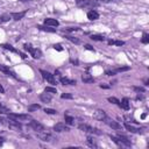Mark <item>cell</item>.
Wrapping results in <instances>:
<instances>
[{"label": "cell", "instance_id": "cell-41", "mask_svg": "<svg viewBox=\"0 0 149 149\" xmlns=\"http://www.w3.org/2000/svg\"><path fill=\"white\" fill-rule=\"evenodd\" d=\"M54 49H56V50H58V51H62V50H63V48H62L61 44H55V46H54Z\"/></svg>", "mask_w": 149, "mask_h": 149}, {"label": "cell", "instance_id": "cell-26", "mask_svg": "<svg viewBox=\"0 0 149 149\" xmlns=\"http://www.w3.org/2000/svg\"><path fill=\"white\" fill-rule=\"evenodd\" d=\"M11 20V15L10 14H3V15H0V24L1 23H5L7 21Z\"/></svg>", "mask_w": 149, "mask_h": 149}, {"label": "cell", "instance_id": "cell-45", "mask_svg": "<svg viewBox=\"0 0 149 149\" xmlns=\"http://www.w3.org/2000/svg\"><path fill=\"white\" fill-rule=\"evenodd\" d=\"M0 92H1V93H4V92H5V90H4V87H3L1 85H0Z\"/></svg>", "mask_w": 149, "mask_h": 149}, {"label": "cell", "instance_id": "cell-28", "mask_svg": "<svg viewBox=\"0 0 149 149\" xmlns=\"http://www.w3.org/2000/svg\"><path fill=\"white\" fill-rule=\"evenodd\" d=\"M64 119H65V124H68V125H73L75 124V119L70 115H64Z\"/></svg>", "mask_w": 149, "mask_h": 149}, {"label": "cell", "instance_id": "cell-16", "mask_svg": "<svg viewBox=\"0 0 149 149\" xmlns=\"http://www.w3.org/2000/svg\"><path fill=\"white\" fill-rule=\"evenodd\" d=\"M59 82H61L63 85H76V80L69 79V78H67V77H61Z\"/></svg>", "mask_w": 149, "mask_h": 149}, {"label": "cell", "instance_id": "cell-25", "mask_svg": "<svg viewBox=\"0 0 149 149\" xmlns=\"http://www.w3.org/2000/svg\"><path fill=\"white\" fill-rule=\"evenodd\" d=\"M39 29H41V31H44V32H49V33H54L56 32V29L54 28H50L49 26H37Z\"/></svg>", "mask_w": 149, "mask_h": 149}, {"label": "cell", "instance_id": "cell-11", "mask_svg": "<svg viewBox=\"0 0 149 149\" xmlns=\"http://www.w3.org/2000/svg\"><path fill=\"white\" fill-rule=\"evenodd\" d=\"M116 137L119 139V141L121 142V144H122V146H126V147H131V146H132V142H131V140H129L127 136L121 135V134H118V136H116Z\"/></svg>", "mask_w": 149, "mask_h": 149}, {"label": "cell", "instance_id": "cell-27", "mask_svg": "<svg viewBox=\"0 0 149 149\" xmlns=\"http://www.w3.org/2000/svg\"><path fill=\"white\" fill-rule=\"evenodd\" d=\"M64 37H65L67 40L71 41L72 43H75V44H79V43H80V40H79V39H77V37H73V36H70V35H65Z\"/></svg>", "mask_w": 149, "mask_h": 149}, {"label": "cell", "instance_id": "cell-1", "mask_svg": "<svg viewBox=\"0 0 149 149\" xmlns=\"http://www.w3.org/2000/svg\"><path fill=\"white\" fill-rule=\"evenodd\" d=\"M76 5L80 8H95L100 5L98 0H76Z\"/></svg>", "mask_w": 149, "mask_h": 149}, {"label": "cell", "instance_id": "cell-14", "mask_svg": "<svg viewBox=\"0 0 149 149\" xmlns=\"http://www.w3.org/2000/svg\"><path fill=\"white\" fill-rule=\"evenodd\" d=\"M44 24L46 26H49V27H57L59 24V22L56 20V19H51V18H48L44 20Z\"/></svg>", "mask_w": 149, "mask_h": 149}, {"label": "cell", "instance_id": "cell-10", "mask_svg": "<svg viewBox=\"0 0 149 149\" xmlns=\"http://www.w3.org/2000/svg\"><path fill=\"white\" fill-rule=\"evenodd\" d=\"M37 136H39L40 140H42V141H44V142H50L51 140H54V137H52L49 133H47L46 131H44V132H39V133H37Z\"/></svg>", "mask_w": 149, "mask_h": 149}, {"label": "cell", "instance_id": "cell-43", "mask_svg": "<svg viewBox=\"0 0 149 149\" xmlns=\"http://www.w3.org/2000/svg\"><path fill=\"white\" fill-rule=\"evenodd\" d=\"M105 73H106L107 76H113V75H115V72H114V71H110V70H107Z\"/></svg>", "mask_w": 149, "mask_h": 149}, {"label": "cell", "instance_id": "cell-2", "mask_svg": "<svg viewBox=\"0 0 149 149\" xmlns=\"http://www.w3.org/2000/svg\"><path fill=\"white\" fill-rule=\"evenodd\" d=\"M78 127H79L80 131H83L85 133H88V134H97V135H100L101 134V132L99 129H97L95 127H91V126H88L86 124H80Z\"/></svg>", "mask_w": 149, "mask_h": 149}, {"label": "cell", "instance_id": "cell-39", "mask_svg": "<svg viewBox=\"0 0 149 149\" xmlns=\"http://www.w3.org/2000/svg\"><path fill=\"white\" fill-rule=\"evenodd\" d=\"M61 98L62 99H72V95H70V93H63L61 96Z\"/></svg>", "mask_w": 149, "mask_h": 149}, {"label": "cell", "instance_id": "cell-35", "mask_svg": "<svg viewBox=\"0 0 149 149\" xmlns=\"http://www.w3.org/2000/svg\"><path fill=\"white\" fill-rule=\"evenodd\" d=\"M44 91H46V92H48V93H56V88H55V87H50V86H47Z\"/></svg>", "mask_w": 149, "mask_h": 149}, {"label": "cell", "instance_id": "cell-17", "mask_svg": "<svg viewBox=\"0 0 149 149\" xmlns=\"http://www.w3.org/2000/svg\"><path fill=\"white\" fill-rule=\"evenodd\" d=\"M40 99H41L43 103H50V101H51V93H48V92L41 93Z\"/></svg>", "mask_w": 149, "mask_h": 149}, {"label": "cell", "instance_id": "cell-24", "mask_svg": "<svg viewBox=\"0 0 149 149\" xmlns=\"http://www.w3.org/2000/svg\"><path fill=\"white\" fill-rule=\"evenodd\" d=\"M108 44L110 46H116V47H121L125 44L124 41H119V40H110L108 41Z\"/></svg>", "mask_w": 149, "mask_h": 149}, {"label": "cell", "instance_id": "cell-22", "mask_svg": "<svg viewBox=\"0 0 149 149\" xmlns=\"http://www.w3.org/2000/svg\"><path fill=\"white\" fill-rule=\"evenodd\" d=\"M86 141H87V144L90 146V147H92V148H93V147H95V148H98V143H97V141H96L92 136H87V140H86Z\"/></svg>", "mask_w": 149, "mask_h": 149}, {"label": "cell", "instance_id": "cell-38", "mask_svg": "<svg viewBox=\"0 0 149 149\" xmlns=\"http://www.w3.org/2000/svg\"><path fill=\"white\" fill-rule=\"evenodd\" d=\"M7 121H8L7 119H5V118H3V116H0V125L6 126V125H8V122H7Z\"/></svg>", "mask_w": 149, "mask_h": 149}, {"label": "cell", "instance_id": "cell-13", "mask_svg": "<svg viewBox=\"0 0 149 149\" xmlns=\"http://www.w3.org/2000/svg\"><path fill=\"white\" fill-rule=\"evenodd\" d=\"M93 116L97 119V120H101V121H103L107 115H106L105 111H103V110H97V111L95 112V115H93Z\"/></svg>", "mask_w": 149, "mask_h": 149}, {"label": "cell", "instance_id": "cell-20", "mask_svg": "<svg viewBox=\"0 0 149 149\" xmlns=\"http://www.w3.org/2000/svg\"><path fill=\"white\" fill-rule=\"evenodd\" d=\"M1 47H4V48H5V49H7V50H11L12 52H15V54H20L22 58H24V57H26V55H23V54H21L20 51H18V50H15V49H14V48H13V47H12L11 44H3Z\"/></svg>", "mask_w": 149, "mask_h": 149}, {"label": "cell", "instance_id": "cell-8", "mask_svg": "<svg viewBox=\"0 0 149 149\" xmlns=\"http://www.w3.org/2000/svg\"><path fill=\"white\" fill-rule=\"evenodd\" d=\"M106 125H108L111 128H113V129H121V125L120 124H118L116 121H114V120H112V119H110V118H105L104 120H103Z\"/></svg>", "mask_w": 149, "mask_h": 149}, {"label": "cell", "instance_id": "cell-46", "mask_svg": "<svg viewBox=\"0 0 149 149\" xmlns=\"http://www.w3.org/2000/svg\"><path fill=\"white\" fill-rule=\"evenodd\" d=\"M21 3H27V1H33V0H19Z\"/></svg>", "mask_w": 149, "mask_h": 149}, {"label": "cell", "instance_id": "cell-15", "mask_svg": "<svg viewBox=\"0 0 149 149\" xmlns=\"http://www.w3.org/2000/svg\"><path fill=\"white\" fill-rule=\"evenodd\" d=\"M82 80L86 84H90V83H93L95 82V78L91 76V75H88V73H84L82 76Z\"/></svg>", "mask_w": 149, "mask_h": 149}, {"label": "cell", "instance_id": "cell-40", "mask_svg": "<svg viewBox=\"0 0 149 149\" xmlns=\"http://www.w3.org/2000/svg\"><path fill=\"white\" fill-rule=\"evenodd\" d=\"M134 90L137 91V92H144V88L143 87H140V86H134Z\"/></svg>", "mask_w": 149, "mask_h": 149}, {"label": "cell", "instance_id": "cell-36", "mask_svg": "<svg viewBox=\"0 0 149 149\" xmlns=\"http://www.w3.org/2000/svg\"><path fill=\"white\" fill-rule=\"evenodd\" d=\"M100 4H108V3H118L120 0H98Z\"/></svg>", "mask_w": 149, "mask_h": 149}, {"label": "cell", "instance_id": "cell-4", "mask_svg": "<svg viewBox=\"0 0 149 149\" xmlns=\"http://www.w3.org/2000/svg\"><path fill=\"white\" fill-rule=\"evenodd\" d=\"M8 118L11 119H15L19 121H23V120H32V118L29 114H14V113H8Z\"/></svg>", "mask_w": 149, "mask_h": 149}, {"label": "cell", "instance_id": "cell-31", "mask_svg": "<svg viewBox=\"0 0 149 149\" xmlns=\"http://www.w3.org/2000/svg\"><path fill=\"white\" fill-rule=\"evenodd\" d=\"M91 39L93 41H104L105 40V37L103 35H91Z\"/></svg>", "mask_w": 149, "mask_h": 149}, {"label": "cell", "instance_id": "cell-7", "mask_svg": "<svg viewBox=\"0 0 149 149\" xmlns=\"http://www.w3.org/2000/svg\"><path fill=\"white\" fill-rule=\"evenodd\" d=\"M40 72H41V75H42V77H43L48 83H50V84H52V85L56 84V79H55L54 75H51L50 72L44 71V70H40Z\"/></svg>", "mask_w": 149, "mask_h": 149}, {"label": "cell", "instance_id": "cell-23", "mask_svg": "<svg viewBox=\"0 0 149 149\" xmlns=\"http://www.w3.org/2000/svg\"><path fill=\"white\" fill-rule=\"evenodd\" d=\"M125 128H126L127 131H129L131 133H141V129H140V128H135V127L131 126L129 124H125Z\"/></svg>", "mask_w": 149, "mask_h": 149}, {"label": "cell", "instance_id": "cell-6", "mask_svg": "<svg viewBox=\"0 0 149 149\" xmlns=\"http://www.w3.org/2000/svg\"><path fill=\"white\" fill-rule=\"evenodd\" d=\"M29 127L33 128L36 133H39V132H44V131H46L44 126H43L42 124H40V122L35 121V120H32L31 122H29Z\"/></svg>", "mask_w": 149, "mask_h": 149}, {"label": "cell", "instance_id": "cell-9", "mask_svg": "<svg viewBox=\"0 0 149 149\" xmlns=\"http://www.w3.org/2000/svg\"><path fill=\"white\" fill-rule=\"evenodd\" d=\"M54 131L55 132H58V133H61V132H69L70 128L67 126V124H63V122H58L54 126Z\"/></svg>", "mask_w": 149, "mask_h": 149}, {"label": "cell", "instance_id": "cell-12", "mask_svg": "<svg viewBox=\"0 0 149 149\" xmlns=\"http://www.w3.org/2000/svg\"><path fill=\"white\" fill-rule=\"evenodd\" d=\"M87 19L88 20H91V21H95L97 19H99V13L95 10H91V11H88L87 12Z\"/></svg>", "mask_w": 149, "mask_h": 149}, {"label": "cell", "instance_id": "cell-44", "mask_svg": "<svg viewBox=\"0 0 149 149\" xmlns=\"http://www.w3.org/2000/svg\"><path fill=\"white\" fill-rule=\"evenodd\" d=\"M4 137H0V146H3V143H4Z\"/></svg>", "mask_w": 149, "mask_h": 149}, {"label": "cell", "instance_id": "cell-32", "mask_svg": "<svg viewBox=\"0 0 149 149\" xmlns=\"http://www.w3.org/2000/svg\"><path fill=\"white\" fill-rule=\"evenodd\" d=\"M0 113H7V114H8V113H11V111H10L7 107H5L1 103H0Z\"/></svg>", "mask_w": 149, "mask_h": 149}, {"label": "cell", "instance_id": "cell-21", "mask_svg": "<svg viewBox=\"0 0 149 149\" xmlns=\"http://www.w3.org/2000/svg\"><path fill=\"white\" fill-rule=\"evenodd\" d=\"M120 107H122L124 110H126V111H128L129 110V100L127 99V98H124L121 101H120V105H119Z\"/></svg>", "mask_w": 149, "mask_h": 149}, {"label": "cell", "instance_id": "cell-3", "mask_svg": "<svg viewBox=\"0 0 149 149\" xmlns=\"http://www.w3.org/2000/svg\"><path fill=\"white\" fill-rule=\"evenodd\" d=\"M24 47V50H28L29 52H31V55L33 56V58H41V56H42V51L40 50V49H37V48H33L31 44H24L23 46Z\"/></svg>", "mask_w": 149, "mask_h": 149}, {"label": "cell", "instance_id": "cell-18", "mask_svg": "<svg viewBox=\"0 0 149 149\" xmlns=\"http://www.w3.org/2000/svg\"><path fill=\"white\" fill-rule=\"evenodd\" d=\"M0 71H3V72H5V73H7L8 76H13L14 78H16L15 73H14L12 70H10V68H7V67H5V65H0Z\"/></svg>", "mask_w": 149, "mask_h": 149}, {"label": "cell", "instance_id": "cell-33", "mask_svg": "<svg viewBox=\"0 0 149 149\" xmlns=\"http://www.w3.org/2000/svg\"><path fill=\"white\" fill-rule=\"evenodd\" d=\"M128 70H129L128 67H121V68H118V69H115V70H113V71L116 73V72H124V71H128Z\"/></svg>", "mask_w": 149, "mask_h": 149}, {"label": "cell", "instance_id": "cell-19", "mask_svg": "<svg viewBox=\"0 0 149 149\" xmlns=\"http://www.w3.org/2000/svg\"><path fill=\"white\" fill-rule=\"evenodd\" d=\"M26 15V12H20V13H12L11 14V18H13L15 21H19L21 20L23 16Z\"/></svg>", "mask_w": 149, "mask_h": 149}, {"label": "cell", "instance_id": "cell-29", "mask_svg": "<svg viewBox=\"0 0 149 149\" xmlns=\"http://www.w3.org/2000/svg\"><path fill=\"white\" fill-rule=\"evenodd\" d=\"M41 108V106L39 105V104H33V105H31L28 107V111L29 112H34V111H37V110H40Z\"/></svg>", "mask_w": 149, "mask_h": 149}, {"label": "cell", "instance_id": "cell-42", "mask_svg": "<svg viewBox=\"0 0 149 149\" xmlns=\"http://www.w3.org/2000/svg\"><path fill=\"white\" fill-rule=\"evenodd\" d=\"M85 48H86L87 50H91V51H95V48H93L92 46H90V44H86V46H85Z\"/></svg>", "mask_w": 149, "mask_h": 149}, {"label": "cell", "instance_id": "cell-5", "mask_svg": "<svg viewBox=\"0 0 149 149\" xmlns=\"http://www.w3.org/2000/svg\"><path fill=\"white\" fill-rule=\"evenodd\" d=\"M11 129H13V131H16V132H19V131H21V128H22V125L19 122V120H15V119H8V125H7Z\"/></svg>", "mask_w": 149, "mask_h": 149}, {"label": "cell", "instance_id": "cell-37", "mask_svg": "<svg viewBox=\"0 0 149 149\" xmlns=\"http://www.w3.org/2000/svg\"><path fill=\"white\" fill-rule=\"evenodd\" d=\"M44 112H46L47 114H56V113H57V111H56V110H52V108H46Z\"/></svg>", "mask_w": 149, "mask_h": 149}, {"label": "cell", "instance_id": "cell-34", "mask_svg": "<svg viewBox=\"0 0 149 149\" xmlns=\"http://www.w3.org/2000/svg\"><path fill=\"white\" fill-rule=\"evenodd\" d=\"M108 101H110V103H112V104L120 105V100L116 99V98H114V97H110V98H108Z\"/></svg>", "mask_w": 149, "mask_h": 149}, {"label": "cell", "instance_id": "cell-30", "mask_svg": "<svg viewBox=\"0 0 149 149\" xmlns=\"http://www.w3.org/2000/svg\"><path fill=\"white\" fill-rule=\"evenodd\" d=\"M141 42H142L143 44H148V43H149V35H148L147 33H143L142 39H141Z\"/></svg>", "mask_w": 149, "mask_h": 149}]
</instances>
